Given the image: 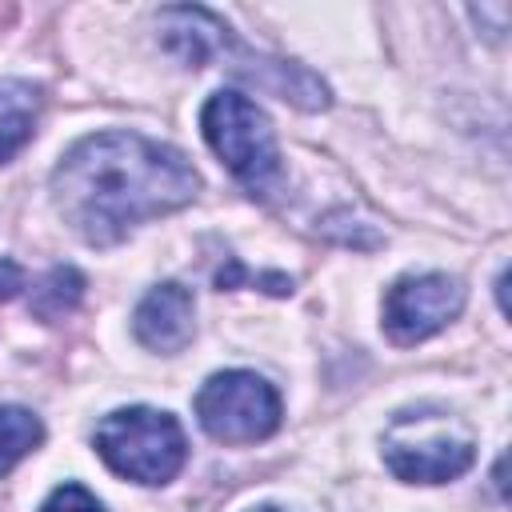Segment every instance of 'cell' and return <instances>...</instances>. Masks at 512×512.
<instances>
[{
    "instance_id": "4fadbf2b",
    "label": "cell",
    "mask_w": 512,
    "mask_h": 512,
    "mask_svg": "<svg viewBox=\"0 0 512 512\" xmlns=\"http://www.w3.org/2000/svg\"><path fill=\"white\" fill-rule=\"evenodd\" d=\"M252 512H280V508H272V504H264V508H252Z\"/></svg>"
},
{
    "instance_id": "6da1fadb",
    "label": "cell",
    "mask_w": 512,
    "mask_h": 512,
    "mask_svg": "<svg viewBox=\"0 0 512 512\" xmlns=\"http://www.w3.org/2000/svg\"><path fill=\"white\" fill-rule=\"evenodd\" d=\"M200 188L184 152L140 132H96L76 140L56 172L60 216L96 248L120 244L136 224L184 208Z\"/></svg>"
},
{
    "instance_id": "ba28073f",
    "label": "cell",
    "mask_w": 512,
    "mask_h": 512,
    "mask_svg": "<svg viewBox=\"0 0 512 512\" xmlns=\"http://www.w3.org/2000/svg\"><path fill=\"white\" fill-rule=\"evenodd\" d=\"M36 112H40V92L28 80H0V164L24 148Z\"/></svg>"
},
{
    "instance_id": "7a4b0ae2",
    "label": "cell",
    "mask_w": 512,
    "mask_h": 512,
    "mask_svg": "<svg viewBox=\"0 0 512 512\" xmlns=\"http://www.w3.org/2000/svg\"><path fill=\"white\" fill-rule=\"evenodd\" d=\"M100 460L136 484H168L188 456L184 432L172 412L156 408H120L100 420L96 428Z\"/></svg>"
},
{
    "instance_id": "30bf717a",
    "label": "cell",
    "mask_w": 512,
    "mask_h": 512,
    "mask_svg": "<svg viewBox=\"0 0 512 512\" xmlns=\"http://www.w3.org/2000/svg\"><path fill=\"white\" fill-rule=\"evenodd\" d=\"M44 440V424L36 412L20 408V404H4L0 408V476L20 464L36 444Z\"/></svg>"
},
{
    "instance_id": "9c48e42d",
    "label": "cell",
    "mask_w": 512,
    "mask_h": 512,
    "mask_svg": "<svg viewBox=\"0 0 512 512\" xmlns=\"http://www.w3.org/2000/svg\"><path fill=\"white\" fill-rule=\"evenodd\" d=\"M84 296V276L72 268V264H56L48 268L36 284H32V296H28V312L36 320H64Z\"/></svg>"
},
{
    "instance_id": "7c38bea8",
    "label": "cell",
    "mask_w": 512,
    "mask_h": 512,
    "mask_svg": "<svg viewBox=\"0 0 512 512\" xmlns=\"http://www.w3.org/2000/svg\"><path fill=\"white\" fill-rule=\"evenodd\" d=\"M24 288V268L8 256H0V300H12Z\"/></svg>"
},
{
    "instance_id": "8fae6325",
    "label": "cell",
    "mask_w": 512,
    "mask_h": 512,
    "mask_svg": "<svg viewBox=\"0 0 512 512\" xmlns=\"http://www.w3.org/2000/svg\"><path fill=\"white\" fill-rule=\"evenodd\" d=\"M40 512H104V508H100V500H96L84 484H60V488L44 500Z\"/></svg>"
},
{
    "instance_id": "5b68a950",
    "label": "cell",
    "mask_w": 512,
    "mask_h": 512,
    "mask_svg": "<svg viewBox=\"0 0 512 512\" xmlns=\"http://www.w3.org/2000/svg\"><path fill=\"white\" fill-rule=\"evenodd\" d=\"M384 460L408 484H444L472 468L476 448L444 420L400 412L384 436Z\"/></svg>"
},
{
    "instance_id": "8992f818",
    "label": "cell",
    "mask_w": 512,
    "mask_h": 512,
    "mask_svg": "<svg viewBox=\"0 0 512 512\" xmlns=\"http://www.w3.org/2000/svg\"><path fill=\"white\" fill-rule=\"evenodd\" d=\"M464 308V288L456 276L424 272V276H400L384 292V332L396 344H420L436 336L444 324H452Z\"/></svg>"
},
{
    "instance_id": "52a82bcc",
    "label": "cell",
    "mask_w": 512,
    "mask_h": 512,
    "mask_svg": "<svg viewBox=\"0 0 512 512\" xmlns=\"http://www.w3.org/2000/svg\"><path fill=\"white\" fill-rule=\"evenodd\" d=\"M136 340L152 352H180L192 340V292L184 284H156L132 316Z\"/></svg>"
},
{
    "instance_id": "3957f363",
    "label": "cell",
    "mask_w": 512,
    "mask_h": 512,
    "mask_svg": "<svg viewBox=\"0 0 512 512\" xmlns=\"http://www.w3.org/2000/svg\"><path fill=\"white\" fill-rule=\"evenodd\" d=\"M200 128H204V140L212 144V152L228 164V172L252 196L272 192V184L280 180V152H276L268 116L248 96L228 92V88L208 96V104L200 112Z\"/></svg>"
},
{
    "instance_id": "277c9868",
    "label": "cell",
    "mask_w": 512,
    "mask_h": 512,
    "mask_svg": "<svg viewBox=\"0 0 512 512\" xmlns=\"http://www.w3.org/2000/svg\"><path fill=\"white\" fill-rule=\"evenodd\" d=\"M196 420L220 444H256L280 428V396L256 372H216L196 392Z\"/></svg>"
}]
</instances>
